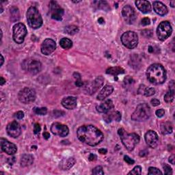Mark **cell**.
<instances>
[{
    "mask_svg": "<svg viewBox=\"0 0 175 175\" xmlns=\"http://www.w3.org/2000/svg\"><path fill=\"white\" fill-rule=\"evenodd\" d=\"M75 84H76L77 86L81 87V86H82L83 85H84V83H83V82L81 81V79H78V80H77V81H76Z\"/></svg>",
    "mask_w": 175,
    "mask_h": 175,
    "instance_id": "52",
    "label": "cell"
},
{
    "mask_svg": "<svg viewBox=\"0 0 175 175\" xmlns=\"http://www.w3.org/2000/svg\"><path fill=\"white\" fill-rule=\"evenodd\" d=\"M124 73V70L123 68L119 67H110L108 69H107L106 73L109 74V75H114V76H117L118 75H120V74H123Z\"/></svg>",
    "mask_w": 175,
    "mask_h": 175,
    "instance_id": "29",
    "label": "cell"
},
{
    "mask_svg": "<svg viewBox=\"0 0 175 175\" xmlns=\"http://www.w3.org/2000/svg\"><path fill=\"white\" fill-rule=\"evenodd\" d=\"M133 84H134V80L130 76H127L123 81V86L125 88H131Z\"/></svg>",
    "mask_w": 175,
    "mask_h": 175,
    "instance_id": "35",
    "label": "cell"
},
{
    "mask_svg": "<svg viewBox=\"0 0 175 175\" xmlns=\"http://www.w3.org/2000/svg\"><path fill=\"white\" fill-rule=\"evenodd\" d=\"M79 140L89 146H95L103 140V133L93 125H84L80 127L77 131Z\"/></svg>",
    "mask_w": 175,
    "mask_h": 175,
    "instance_id": "1",
    "label": "cell"
},
{
    "mask_svg": "<svg viewBox=\"0 0 175 175\" xmlns=\"http://www.w3.org/2000/svg\"><path fill=\"white\" fill-rule=\"evenodd\" d=\"M150 103L153 106H155V107L160 105V101H159V100H158V99H153L150 101Z\"/></svg>",
    "mask_w": 175,
    "mask_h": 175,
    "instance_id": "49",
    "label": "cell"
},
{
    "mask_svg": "<svg viewBox=\"0 0 175 175\" xmlns=\"http://www.w3.org/2000/svg\"><path fill=\"white\" fill-rule=\"evenodd\" d=\"M114 88L111 85H106L103 88L101 91L100 92L97 96V99L99 101H103L107 97H109L110 94L113 93Z\"/></svg>",
    "mask_w": 175,
    "mask_h": 175,
    "instance_id": "24",
    "label": "cell"
},
{
    "mask_svg": "<svg viewBox=\"0 0 175 175\" xmlns=\"http://www.w3.org/2000/svg\"><path fill=\"white\" fill-rule=\"evenodd\" d=\"M98 22H99V23H100V24H103V23H105V20L103 19L102 17H101L98 19Z\"/></svg>",
    "mask_w": 175,
    "mask_h": 175,
    "instance_id": "57",
    "label": "cell"
},
{
    "mask_svg": "<svg viewBox=\"0 0 175 175\" xmlns=\"http://www.w3.org/2000/svg\"><path fill=\"white\" fill-rule=\"evenodd\" d=\"M160 129L163 135H168L173 132V125L170 122H165L161 124Z\"/></svg>",
    "mask_w": 175,
    "mask_h": 175,
    "instance_id": "27",
    "label": "cell"
},
{
    "mask_svg": "<svg viewBox=\"0 0 175 175\" xmlns=\"http://www.w3.org/2000/svg\"><path fill=\"white\" fill-rule=\"evenodd\" d=\"M60 44L64 49H69L73 47V42L67 38H62L60 41Z\"/></svg>",
    "mask_w": 175,
    "mask_h": 175,
    "instance_id": "31",
    "label": "cell"
},
{
    "mask_svg": "<svg viewBox=\"0 0 175 175\" xmlns=\"http://www.w3.org/2000/svg\"><path fill=\"white\" fill-rule=\"evenodd\" d=\"M150 20L149 18L148 17H145L144 19H142V25H144V26H146V25H150Z\"/></svg>",
    "mask_w": 175,
    "mask_h": 175,
    "instance_id": "47",
    "label": "cell"
},
{
    "mask_svg": "<svg viewBox=\"0 0 175 175\" xmlns=\"http://www.w3.org/2000/svg\"><path fill=\"white\" fill-rule=\"evenodd\" d=\"M146 77L151 84L155 85L162 84L166 79V71L159 64H153L148 68Z\"/></svg>",
    "mask_w": 175,
    "mask_h": 175,
    "instance_id": "2",
    "label": "cell"
},
{
    "mask_svg": "<svg viewBox=\"0 0 175 175\" xmlns=\"http://www.w3.org/2000/svg\"><path fill=\"white\" fill-rule=\"evenodd\" d=\"M129 64L134 69H138L141 66V60L138 55L134 54L131 56L129 60Z\"/></svg>",
    "mask_w": 175,
    "mask_h": 175,
    "instance_id": "28",
    "label": "cell"
},
{
    "mask_svg": "<svg viewBox=\"0 0 175 175\" xmlns=\"http://www.w3.org/2000/svg\"><path fill=\"white\" fill-rule=\"evenodd\" d=\"M155 90L153 88L146 87L144 90V95H145L146 97H150L153 95V94H155Z\"/></svg>",
    "mask_w": 175,
    "mask_h": 175,
    "instance_id": "38",
    "label": "cell"
},
{
    "mask_svg": "<svg viewBox=\"0 0 175 175\" xmlns=\"http://www.w3.org/2000/svg\"><path fill=\"white\" fill-rule=\"evenodd\" d=\"M174 89H170L164 95V100L166 103H172L174 100Z\"/></svg>",
    "mask_w": 175,
    "mask_h": 175,
    "instance_id": "32",
    "label": "cell"
},
{
    "mask_svg": "<svg viewBox=\"0 0 175 175\" xmlns=\"http://www.w3.org/2000/svg\"><path fill=\"white\" fill-rule=\"evenodd\" d=\"M28 34L26 27L23 23H17L13 27V40L17 44H21L24 42L25 37Z\"/></svg>",
    "mask_w": 175,
    "mask_h": 175,
    "instance_id": "7",
    "label": "cell"
},
{
    "mask_svg": "<svg viewBox=\"0 0 175 175\" xmlns=\"http://www.w3.org/2000/svg\"><path fill=\"white\" fill-rule=\"evenodd\" d=\"M114 103L112 102V101L110 99H108L105 101L104 103H101V104L97 105L96 109L97 112H99V113H103L105 114L107 112H108L111 110L112 109L114 108Z\"/></svg>",
    "mask_w": 175,
    "mask_h": 175,
    "instance_id": "20",
    "label": "cell"
},
{
    "mask_svg": "<svg viewBox=\"0 0 175 175\" xmlns=\"http://www.w3.org/2000/svg\"><path fill=\"white\" fill-rule=\"evenodd\" d=\"M22 67L32 75H36L42 70V64L38 60L28 59L23 61Z\"/></svg>",
    "mask_w": 175,
    "mask_h": 175,
    "instance_id": "8",
    "label": "cell"
},
{
    "mask_svg": "<svg viewBox=\"0 0 175 175\" xmlns=\"http://www.w3.org/2000/svg\"><path fill=\"white\" fill-rule=\"evenodd\" d=\"M96 159H97V156L95 155H94V154H90L88 158L90 161H94V160H96Z\"/></svg>",
    "mask_w": 175,
    "mask_h": 175,
    "instance_id": "53",
    "label": "cell"
},
{
    "mask_svg": "<svg viewBox=\"0 0 175 175\" xmlns=\"http://www.w3.org/2000/svg\"><path fill=\"white\" fill-rule=\"evenodd\" d=\"M36 95L34 90L30 88H24L21 90L19 91L18 94V99L19 101L24 104H28L34 102Z\"/></svg>",
    "mask_w": 175,
    "mask_h": 175,
    "instance_id": "9",
    "label": "cell"
},
{
    "mask_svg": "<svg viewBox=\"0 0 175 175\" xmlns=\"http://www.w3.org/2000/svg\"><path fill=\"white\" fill-rule=\"evenodd\" d=\"M174 155H172L170 158H169V162L171 164L174 165Z\"/></svg>",
    "mask_w": 175,
    "mask_h": 175,
    "instance_id": "51",
    "label": "cell"
},
{
    "mask_svg": "<svg viewBox=\"0 0 175 175\" xmlns=\"http://www.w3.org/2000/svg\"><path fill=\"white\" fill-rule=\"evenodd\" d=\"M155 114H156L157 116H158V117L162 118V117H163L164 116L165 111H164V109H158V110L156 111Z\"/></svg>",
    "mask_w": 175,
    "mask_h": 175,
    "instance_id": "45",
    "label": "cell"
},
{
    "mask_svg": "<svg viewBox=\"0 0 175 175\" xmlns=\"http://www.w3.org/2000/svg\"><path fill=\"white\" fill-rule=\"evenodd\" d=\"M20 18L19 10L17 7L13 6L10 8V19L13 22L17 21Z\"/></svg>",
    "mask_w": 175,
    "mask_h": 175,
    "instance_id": "30",
    "label": "cell"
},
{
    "mask_svg": "<svg viewBox=\"0 0 175 175\" xmlns=\"http://www.w3.org/2000/svg\"><path fill=\"white\" fill-rule=\"evenodd\" d=\"M64 32L69 35H74L79 32V28L75 25H69L64 28Z\"/></svg>",
    "mask_w": 175,
    "mask_h": 175,
    "instance_id": "34",
    "label": "cell"
},
{
    "mask_svg": "<svg viewBox=\"0 0 175 175\" xmlns=\"http://www.w3.org/2000/svg\"><path fill=\"white\" fill-rule=\"evenodd\" d=\"M162 172L160 171L158 168L155 167H150L149 168V172L148 174L153 175V174H162Z\"/></svg>",
    "mask_w": 175,
    "mask_h": 175,
    "instance_id": "37",
    "label": "cell"
},
{
    "mask_svg": "<svg viewBox=\"0 0 175 175\" xmlns=\"http://www.w3.org/2000/svg\"><path fill=\"white\" fill-rule=\"evenodd\" d=\"M107 152H108V150H107V149H101L99 150V153L102 154V155H105Z\"/></svg>",
    "mask_w": 175,
    "mask_h": 175,
    "instance_id": "55",
    "label": "cell"
},
{
    "mask_svg": "<svg viewBox=\"0 0 175 175\" xmlns=\"http://www.w3.org/2000/svg\"><path fill=\"white\" fill-rule=\"evenodd\" d=\"M34 111L36 114L44 116L47 113V109L46 108H34Z\"/></svg>",
    "mask_w": 175,
    "mask_h": 175,
    "instance_id": "36",
    "label": "cell"
},
{
    "mask_svg": "<svg viewBox=\"0 0 175 175\" xmlns=\"http://www.w3.org/2000/svg\"><path fill=\"white\" fill-rule=\"evenodd\" d=\"M75 164V159L73 158H69L62 160L60 163V168L63 170H68Z\"/></svg>",
    "mask_w": 175,
    "mask_h": 175,
    "instance_id": "25",
    "label": "cell"
},
{
    "mask_svg": "<svg viewBox=\"0 0 175 175\" xmlns=\"http://www.w3.org/2000/svg\"><path fill=\"white\" fill-rule=\"evenodd\" d=\"M6 83V80L4 79L3 77H1V85L3 86Z\"/></svg>",
    "mask_w": 175,
    "mask_h": 175,
    "instance_id": "58",
    "label": "cell"
},
{
    "mask_svg": "<svg viewBox=\"0 0 175 175\" xmlns=\"http://www.w3.org/2000/svg\"><path fill=\"white\" fill-rule=\"evenodd\" d=\"M122 14L124 20L128 24H133L136 19L135 11L131 6L127 5L124 6L122 10Z\"/></svg>",
    "mask_w": 175,
    "mask_h": 175,
    "instance_id": "12",
    "label": "cell"
},
{
    "mask_svg": "<svg viewBox=\"0 0 175 175\" xmlns=\"http://www.w3.org/2000/svg\"><path fill=\"white\" fill-rule=\"evenodd\" d=\"M77 99L74 97H68L62 101V105L67 109H73L77 107Z\"/></svg>",
    "mask_w": 175,
    "mask_h": 175,
    "instance_id": "22",
    "label": "cell"
},
{
    "mask_svg": "<svg viewBox=\"0 0 175 175\" xmlns=\"http://www.w3.org/2000/svg\"><path fill=\"white\" fill-rule=\"evenodd\" d=\"M153 34V32L151 30H149V29H146V30H144L142 32V35H143L144 36L146 37V38H149L152 36Z\"/></svg>",
    "mask_w": 175,
    "mask_h": 175,
    "instance_id": "42",
    "label": "cell"
},
{
    "mask_svg": "<svg viewBox=\"0 0 175 175\" xmlns=\"http://www.w3.org/2000/svg\"><path fill=\"white\" fill-rule=\"evenodd\" d=\"M153 9L155 13L160 16H165L168 14V8L161 2L155 1L153 2Z\"/></svg>",
    "mask_w": 175,
    "mask_h": 175,
    "instance_id": "21",
    "label": "cell"
},
{
    "mask_svg": "<svg viewBox=\"0 0 175 175\" xmlns=\"http://www.w3.org/2000/svg\"><path fill=\"white\" fill-rule=\"evenodd\" d=\"M103 82H104V79L103 78V77H98L93 82L89 83L86 86L85 90L87 94H93L102 86Z\"/></svg>",
    "mask_w": 175,
    "mask_h": 175,
    "instance_id": "13",
    "label": "cell"
},
{
    "mask_svg": "<svg viewBox=\"0 0 175 175\" xmlns=\"http://www.w3.org/2000/svg\"><path fill=\"white\" fill-rule=\"evenodd\" d=\"M56 49L55 42L51 38H47L41 44V52L45 55H49Z\"/></svg>",
    "mask_w": 175,
    "mask_h": 175,
    "instance_id": "15",
    "label": "cell"
},
{
    "mask_svg": "<svg viewBox=\"0 0 175 175\" xmlns=\"http://www.w3.org/2000/svg\"><path fill=\"white\" fill-rule=\"evenodd\" d=\"M6 131L8 134L12 138H16L19 137L21 133V129L20 124L17 121H13L8 124L6 127Z\"/></svg>",
    "mask_w": 175,
    "mask_h": 175,
    "instance_id": "17",
    "label": "cell"
},
{
    "mask_svg": "<svg viewBox=\"0 0 175 175\" xmlns=\"http://www.w3.org/2000/svg\"><path fill=\"white\" fill-rule=\"evenodd\" d=\"M148 154V152L146 150H143V151H140V157H144L145 155H146Z\"/></svg>",
    "mask_w": 175,
    "mask_h": 175,
    "instance_id": "56",
    "label": "cell"
},
{
    "mask_svg": "<svg viewBox=\"0 0 175 175\" xmlns=\"http://www.w3.org/2000/svg\"><path fill=\"white\" fill-rule=\"evenodd\" d=\"M51 131L53 135L60 136V137H66L69 134V129L65 124L60 123H54L51 127Z\"/></svg>",
    "mask_w": 175,
    "mask_h": 175,
    "instance_id": "11",
    "label": "cell"
},
{
    "mask_svg": "<svg viewBox=\"0 0 175 175\" xmlns=\"http://www.w3.org/2000/svg\"><path fill=\"white\" fill-rule=\"evenodd\" d=\"M123 144L129 151H131L140 142V136L135 133H128L124 129H119L118 131Z\"/></svg>",
    "mask_w": 175,
    "mask_h": 175,
    "instance_id": "3",
    "label": "cell"
},
{
    "mask_svg": "<svg viewBox=\"0 0 175 175\" xmlns=\"http://www.w3.org/2000/svg\"><path fill=\"white\" fill-rule=\"evenodd\" d=\"M4 57H3L2 55H1V66H2L3 64H4Z\"/></svg>",
    "mask_w": 175,
    "mask_h": 175,
    "instance_id": "61",
    "label": "cell"
},
{
    "mask_svg": "<svg viewBox=\"0 0 175 175\" xmlns=\"http://www.w3.org/2000/svg\"><path fill=\"white\" fill-rule=\"evenodd\" d=\"M145 141H146L148 146L150 148L155 149L159 144V137L157 133L152 130L148 131L144 136Z\"/></svg>",
    "mask_w": 175,
    "mask_h": 175,
    "instance_id": "16",
    "label": "cell"
},
{
    "mask_svg": "<svg viewBox=\"0 0 175 175\" xmlns=\"http://www.w3.org/2000/svg\"><path fill=\"white\" fill-rule=\"evenodd\" d=\"M135 4L137 6L138 9L142 13L147 14L150 13L151 11V6L149 2L142 0V1H136Z\"/></svg>",
    "mask_w": 175,
    "mask_h": 175,
    "instance_id": "23",
    "label": "cell"
},
{
    "mask_svg": "<svg viewBox=\"0 0 175 175\" xmlns=\"http://www.w3.org/2000/svg\"><path fill=\"white\" fill-rule=\"evenodd\" d=\"M27 21L29 26L32 29H38L43 25V19L38 9L30 7L27 11Z\"/></svg>",
    "mask_w": 175,
    "mask_h": 175,
    "instance_id": "4",
    "label": "cell"
},
{
    "mask_svg": "<svg viewBox=\"0 0 175 175\" xmlns=\"http://www.w3.org/2000/svg\"><path fill=\"white\" fill-rule=\"evenodd\" d=\"M151 115L149 105L146 103H141L136 108L135 112L131 115V119L138 122H143L149 119Z\"/></svg>",
    "mask_w": 175,
    "mask_h": 175,
    "instance_id": "5",
    "label": "cell"
},
{
    "mask_svg": "<svg viewBox=\"0 0 175 175\" xmlns=\"http://www.w3.org/2000/svg\"><path fill=\"white\" fill-rule=\"evenodd\" d=\"M162 167H163V168H164V173L165 174H173V170H172V168L170 165L166 164H163Z\"/></svg>",
    "mask_w": 175,
    "mask_h": 175,
    "instance_id": "41",
    "label": "cell"
},
{
    "mask_svg": "<svg viewBox=\"0 0 175 175\" xmlns=\"http://www.w3.org/2000/svg\"><path fill=\"white\" fill-rule=\"evenodd\" d=\"M7 162L8 163L9 165H13L14 163L15 162V158H14V157H13V158H8Z\"/></svg>",
    "mask_w": 175,
    "mask_h": 175,
    "instance_id": "50",
    "label": "cell"
},
{
    "mask_svg": "<svg viewBox=\"0 0 175 175\" xmlns=\"http://www.w3.org/2000/svg\"><path fill=\"white\" fill-rule=\"evenodd\" d=\"M14 116L19 120L22 119V118H23V117H24V112H22V111L17 112L16 114H14Z\"/></svg>",
    "mask_w": 175,
    "mask_h": 175,
    "instance_id": "44",
    "label": "cell"
},
{
    "mask_svg": "<svg viewBox=\"0 0 175 175\" xmlns=\"http://www.w3.org/2000/svg\"><path fill=\"white\" fill-rule=\"evenodd\" d=\"M142 173V168L140 165H137V166H135L134 168L133 169V170L129 172L128 173V174H133V175H139V174H141Z\"/></svg>",
    "mask_w": 175,
    "mask_h": 175,
    "instance_id": "39",
    "label": "cell"
},
{
    "mask_svg": "<svg viewBox=\"0 0 175 175\" xmlns=\"http://www.w3.org/2000/svg\"><path fill=\"white\" fill-rule=\"evenodd\" d=\"M170 6L172 7L173 8H174V6H175V2L174 1H172V2H170Z\"/></svg>",
    "mask_w": 175,
    "mask_h": 175,
    "instance_id": "60",
    "label": "cell"
},
{
    "mask_svg": "<svg viewBox=\"0 0 175 175\" xmlns=\"http://www.w3.org/2000/svg\"><path fill=\"white\" fill-rule=\"evenodd\" d=\"M50 14L53 19L61 21L64 15V10L56 2L51 1L50 2Z\"/></svg>",
    "mask_w": 175,
    "mask_h": 175,
    "instance_id": "14",
    "label": "cell"
},
{
    "mask_svg": "<svg viewBox=\"0 0 175 175\" xmlns=\"http://www.w3.org/2000/svg\"><path fill=\"white\" fill-rule=\"evenodd\" d=\"M146 86L140 85V87H139V88H138V93L140 94H144V90H145V89H146Z\"/></svg>",
    "mask_w": 175,
    "mask_h": 175,
    "instance_id": "48",
    "label": "cell"
},
{
    "mask_svg": "<svg viewBox=\"0 0 175 175\" xmlns=\"http://www.w3.org/2000/svg\"><path fill=\"white\" fill-rule=\"evenodd\" d=\"M1 148L2 150L8 155H13L17 151V147L15 144L8 141L4 138H1Z\"/></svg>",
    "mask_w": 175,
    "mask_h": 175,
    "instance_id": "18",
    "label": "cell"
},
{
    "mask_svg": "<svg viewBox=\"0 0 175 175\" xmlns=\"http://www.w3.org/2000/svg\"><path fill=\"white\" fill-rule=\"evenodd\" d=\"M153 51H154L153 47H151V46H149V51L150 53H153Z\"/></svg>",
    "mask_w": 175,
    "mask_h": 175,
    "instance_id": "59",
    "label": "cell"
},
{
    "mask_svg": "<svg viewBox=\"0 0 175 175\" xmlns=\"http://www.w3.org/2000/svg\"><path fill=\"white\" fill-rule=\"evenodd\" d=\"M172 32H173V28H172L170 22L165 21L160 23V24L158 25V29H157V35L160 40L164 41L170 36Z\"/></svg>",
    "mask_w": 175,
    "mask_h": 175,
    "instance_id": "10",
    "label": "cell"
},
{
    "mask_svg": "<svg viewBox=\"0 0 175 175\" xmlns=\"http://www.w3.org/2000/svg\"><path fill=\"white\" fill-rule=\"evenodd\" d=\"M34 163V158L33 156L29 154H25L23 155L21 159V165L22 167H28Z\"/></svg>",
    "mask_w": 175,
    "mask_h": 175,
    "instance_id": "26",
    "label": "cell"
},
{
    "mask_svg": "<svg viewBox=\"0 0 175 175\" xmlns=\"http://www.w3.org/2000/svg\"><path fill=\"white\" fill-rule=\"evenodd\" d=\"M103 119L107 123H110L112 121L120 122L121 120V114L118 111H109L103 115Z\"/></svg>",
    "mask_w": 175,
    "mask_h": 175,
    "instance_id": "19",
    "label": "cell"
},
{
    "mask_svg": "<svg viewBox=\"0 0 175 175\" xmlns=\"http://www.w3.org/2000/svg\"><path fill=\"white\" fill-rule=\"evenodd\" d=\"M40 130H41V127L40 124L38 123H36L34 127V132L35 134H38V133H40Z\"/></svg>",
    "mask_w": 175,
    "mask_h": 175,
    "instance_id": "46",
    "label": "cell"
},
{
    "mask_svg": "<svg viewBox=\"0 0 175 175\" xmlns=\"http://www.w3.org/2000/svg\"><path fill=\"white\" fill-rule=\"evenodd\" d=\"M43 137L44 139H46V140H48V139L50 138V135L48 132H44L43 133Z\"/></svg>",
    "mask_w": 175,
    "mask_h": 175,
    "instance_id": "54",
    "label": "cell"
},
{
    "mask_svg": "<svg viewBox=\"0 0 175 175\" xmlns=\"http://www.w3.org/2000/svg\"><path fill=\"white\" fill-rule=\"evenodd\" d=\"M121 42L127 48L132 49L135 48L138 44V37L134 32L128 31L124 32L121 36Z\"/></svg>",
    "mask_w": 175,
    "mask_h": 175,
    "instance_id": "6",
    "label": "cell"
},
{
    "mask_svg": "<svg viewBox=\"0 0 175 175\" xmlns=\"http://www.w3.org/2000/svg\"><path fill=\"white\" fill-rule=\"evenodd\" d=\"M93 5L97 6L98 8L102 9V10H108L109 9H110L109 7L108 2L105 1H95L93 2Z\"/></svg>",
    "mask_w": 175,
    "mask_h": 175,
    "instance_id": "33",
    "label": "cell"
},
{
    "mask_svg": "<svg viewBox=\"0 0 175 175\" xmlns=\"http://www.w3.org/2000/svg\"><path fill=\"white\" fill-rule=\"evenodd\" d=\"M124 162H126V163H127L129 165H133V164H134V163H135V161L133 159H132L131 158H130L129 156H124Z\"/></svg>",
    "mask_w": 175,
    "mask_h": 175,
    "instance_id": "43",
    "label": "cell"
},
{
    "mask_svg": "<svg viewBox=\"0 0 175 175\" xmlns=\"http://www.w3.org/2000/svg\"><path fill=\"white\" fill-rule=\"evenodd\" d=\"M93 174H104V171L103 170V168L101 166H97L93 170Z\"/></svg>",
    "mask_w": 175,
    "mask_h": 175,
    "instance_id": "40",
    "label": "cell"
}]
</instances>
